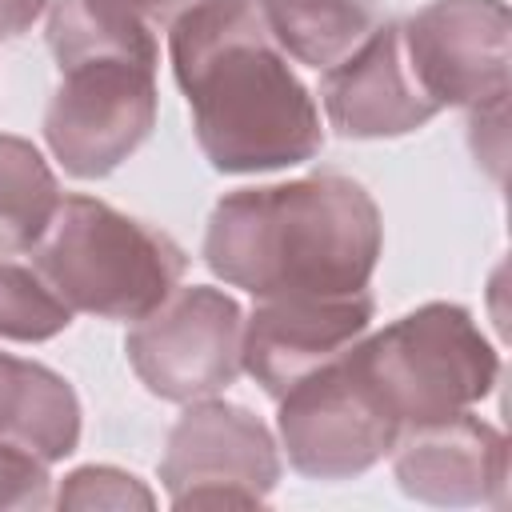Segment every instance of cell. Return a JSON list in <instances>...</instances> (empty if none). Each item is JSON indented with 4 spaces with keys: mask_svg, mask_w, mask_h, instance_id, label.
Here are the masks:
<instances>
[{
    "mask_svg": "<svg viewBox=\"0 0 512 512\" xmlns=\"http://www.w3.org/2000/svg\"><path fill=\"white\" fill-rule=\"evenodd\" d=\"M176 84L216 172L248 176L312 160L320 108L264 28L256 0H204L168 24Z\"/></svg>",
    "mask_w": 512,
    "mask_h": 512,
    "instance_id": "obj_1",
    "label": "cell"
},
{
    "mask_svg": "<svg viewBox=\"0 0 512 512\" xmlns=\"http://www.w3.org/2000/svg\"><path fill=\"white\" fill-rule=\"evenodd\" d=\"M380 252V208L340 172L236 188L216 200L204 232V264L256 300L364 292Z\"/></svg>",
    "mask_w": 512,
    "mask_h": 512,
    "instance_id": "obj_2",
    "label": "cell"
},
{
    "mask_svg": "<svg viewBox=\"0 0 512 512\" xmlns=\"http://www.w3.org/2000/svg\"><path fill=\"white\" fill-rule=\"evenodd\" d=\"M32 268L72 312L140 320L180 288L188 256L172 236L96 196H60L32 244Z\"/></svg>",
    "mask_w": 512,
    "mask_h": 512,
    "instance_id": "obj_3",
    "label": "cell"
},
{
    "mask_svg": "<svg viewBox=\"0 0 512 512\" xmlns=\"http://www.w3.org/2000/svg\"><path fill=\"white\" fill-rule=\"evenodd\" d=\"M352 360L400 432L476 408L500 380V352L472 312L448 300L420 304L380 332L368 328Z\"/></svg>",
    "mask_w": 512,
    "mask_h": 512,
    "instance_id": "obj_4",
    "label": "cell"
},
{
    "mask_svg": "<svg viewBox=\"0 0 512 512\" xmlns=\"http://www.w3.org/2000/svg\"><path fill=\"white\" fill-rule=\"evenodd\" d=\"M156 64L96 56L60 68L44 108V144L76 180L116 172L156 128Z\"/></svg>",
    "mask_w": 512,
    "mask_h": 512,
    "instance_id": "obj_5",
    "label": "cell"
},
{
    "mask_svg": "<svg viewBox=\"0 0 512 512\" xmlns=\"http://www.w3.org/2000/svg\"><path fill=\"white\" fill-rule=\"evenodd\" d=\"M172 508H256L280 484V444L268 424L228 400H188L160 456Z\"/></svg>",
    "mask_w": 512,
    "mask_h": 512,
    "instance_id": "obj_6",
    "label": "cell"
},
{
    "mask_svg": "<svg viewBox=\"0 0 512 512\" xmlns=\"http://www.w3.org/2000/svg\"><path fill=\"white\" fill-rule=\"evenodd\" d=\"M276 432L288 464L308 480H352L380 464L400 428L372 396L364 372L344 348L336 360L308 372L280 400Z\"/></svg>",
    "mask_w": 512,
    "mask_h": 512,
    "instance_id": "obj_7",
    "label": "cell"
},
{
    "mask_svg": "<svg viewBox=\"0 0 512 512\" xmlns=\"http://www.w3.org/2000/svg\"><path fill=\"white\" fill-rule=\"evenodd\" d=\"M240 336V304L224 288L192 284L132 320L124 352L152 396L188 404L224 392L240 376Z\"/></svg>",
    "mask_w": 512,
    "mask_h": 512,
    "instance_id": "obj_8",
    "label": "cell"
},
{
    "mask_svg": "<svg viewBox=\"0 0 512 512\" xmlns=\"http://www.w3.org/2000/svg\"><path fill=\"white\" fill-rule=\"evenodd\" d=\"M412 80L436 108H488L508 100L512 20L504 0H432L400 20Z\"/></svg>",
    "mask_w": 512,
    "mask_h": 512,
    "instance_id": "obj_9",
    "label": "cell"
},
{
    "mask_svg": "<svg viewBox=\"0 0 512 512\" xmlns=\"http://www.w3.org/2000/svg\"><path fill=\"white\" fill-rule=\"evenodd\" d=\"M376 316L372 292L352 296H272L256 300L240 336V372L272 400L300 384L320 364L352 348Z\"/></svg>",
    "mask_w": 512,
    "mask_h": 512,
    "instance_id": "obj_10",
    "label": "cell"
},
{
    "mask_svg": "<svg viewBox=\"0 0 512 512\" xmlns=\"http://www.w3.org/2000/svg\"><path fill=\"white\" fill-rule=\"evenodd\" d=\"M392 472L404 496L436 508H504L508 440L496 424L468 412L404 428L392 444Z\"/></svg>",
    "mask_w": 512,
    "mask_h": 512,
    "instance_id": "obj_11",
    "label": "cell"
},
{
    "mask_svg": "<svg viewBox=\"0 0 512 512\" xmlns=\"http://www.w3.org/2000/svg\"><path fill=\"white\" fill-rule=\"evenodd\" d=\"M328 124L348 140H388L424 128L440 108L420 92L400 48V24H376L320 80Z\"/></svg>",
    "mask_w": 512,
    "mask_h": 512,
    "instance_id": "obj_12",
    "label": "cell"
},
{
    "mask_svg": "<svg viewBox=\"0 0 512 512\" xmlns=\"http://www.w3.org/2000/svg\"><path fill=\"white\" fill-rule=\"evenodd\" d=\"M0 440L20 444L48 464L80 444V400L48 364L0 352Z\"/></svg>",
    "mask_w": 512,
    "mask_h": 512,
    "instance_id": "obj_13",
    "label": "cell"
},
{
    "mask_svg": "<svg viewBox=\"0 0 512 512\" xmlns=\"http://www.w3.org/2000/svg\"><path fill=\"white\" fill-rule=\"evenodd\" d=\"M276 48L316 72L340 64L376 28L364 0H256Z\"/></svg>",
    "mask_w": 512,
    "mask_h": 512,
    "instance_id": "obj_14",
    "label": "cell"
},
{
    "mask_svg": "<svg viewBox=\"0 0 512 512\" xmlns=\"http://www.w3.org/2000/svg\"><path fill=\"white\" fill-rule=\"evenodd\" d=\"M48 48L56 68L96 56H124L160 64L152 24L124 0H52L48 4Z\"/></svg>",
    "mask_w": 512,
    "mask_h": 512,
    "instance_id": "obj_15",
    "label": "cell"
},
{
    "mask_svg": "<svg viewBox=\"0 0 512 512\" xmlns=\"http://www.w3.org/2000/svg\"><path fill=\"white\" fill-rule=\"evenodd\" d=\"M56 204L60 184L40 148L24 136L0 132V256L32 252L56 216Z\"/></svg>",
    "mask_w": 512,
    "mask_h": 512,
    "instance_id": "obj_16",
    "label": "cell"
},
{
    "mask_svg": "<svg viewBox=\"0 0 512 512\" xmlns=\"http://www.w3.org/2000/svg\"><path fill=\"white\" fill-rule=\"evenodd\" d=\"M72 324V308L48 288V280L28 268L0 260V340L40 344Z\"/></svg>",
    "mask_w": 512,
    "mask_h": 512,
    "instance_id": "obj_17",
    "label": "cell"
},
{
    "mask_svg": "<svg viewBox=\"0 0 512 512\" xmlns=\"http://www.w3.org/2000/svg\"><path fill=\"white\" fill-rule=\"evenodd\" d=\"M56 508H116V512H132V508H156V496L144 480H136L124 468L112 464H84L76 472H68L52 496Z\"/></svg>",
    "mask_w": 512,
    "mask_h": 512,
    "instance_id": "obj_18",
    "label": "cell"
},
{
    "mask_svg": "<svg viewBox=\"0 0 512 512\" xmlns=\"http://www.w3.org/2000/svg\"><path fill=\"white\" fill-rule=\"evenodd\" d=\"M52 504V476H48V460L0 440V512H36Z\"/></svg>",
    "mask_w": 512,
    "mask_h": 512,
    "instance_id": "obj_19",
    "label": "cell"
},
{
    "mask_svg": "<svg viewBox=\"0 0 512 512\" xmlns=\"http://www.w3.org/2000/svg\"><path fill=\"white\" fill-rule=\"evenodd\" d=\"M48 4L52 0H0V40H16L20 32H28Z\"/></svg>",
    "mask_w": 512,
    "mask_h": 512,
    "instance_id": "obj_20",
    "label": "cell"
},
{
    "mask_svg": "<svg viewBox=\"0 0 512 512\" xmlns=\"http://www.w3.org/2000/svg\"><path fill=\"white\" fill-rule=\"evenodd\" d=\"M128 8H136L148 24H172L180 12H188V8H196V4H204V0H124Z\"/></svg>",
    "mask_w": 512,
    "mask_h": 512,
    "instance_id": "obj_21",
    "label": "cell"
}]
</instances>
